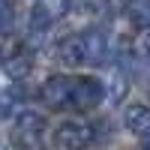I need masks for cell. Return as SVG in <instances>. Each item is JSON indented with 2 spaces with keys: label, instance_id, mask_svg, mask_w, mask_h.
I'll list each match as a JSON object with an SVG mask.
<instances>
[{
  "label": "cell",
  "instance_id": "8992f818",
  "mask_svg": "<svg viewBox=\"0 0 150 150\" xmlns=\"http://www.w3.org/2000/svg\"><path fill=\"white\" fill-rule=\"evenodd\" d=\"M57 54L66 66H78V63H87V51H84V36L75 33V36H63L57 42Z\"/></svg>",
  "mask_w": 150,
  "mask_h": 150
},
{
  "label": "cell",
  "instance_id": "5b68a950",
  "mask_svg": "<svg viewBox=\"0 0 150 150\" xmlns=\"http://www.w3.org/2000/svg\"><path fill=\"white\" fill-rule=\"evenodd\" d=\"M105 87L102 81L90 78V75H81V78H75V108H93L105 99Z\"/></svg>",
  "mask_w": 150,
  "mask_h": 150
},
{
  "label": "cell",
  "instance_id": "30bf717a",
  "mask_svg": "<svg viewBox=\"0 0 150 150\" xmlns=\"http://www.w3.org/2000/svg\"><path fill=\"white\" fill-rule=\"evenodd\" d=\"M126 18L135 27H150V0H126Z\"/></svg>",
  "mask_w": 150,
  "mask_h": 150
},
{
  "label": "cell",
  "instance_id": "277c9868",
  "mask_svg": "<svg viewBox=\"0 0 150 150\" xmlns=\"http://www.w3.org/2000/svg\"><path fill=\"white\" fill-rule=\"evenodd\" d=\"M66 9H72V0H36L30 9V30H48L57 18H63Z\"/></svg>",
  "mask_w": 150,
  "mask_h": 150
},
{
  "label": "cell",
  "instance_id": "8fae6325",
  "mask_svg": "<svg viewBox=\"0 0 150 150\" xmlns=\"http://www.w3.org/2000/svg\"><path fill=\"white\" fill-rule=\"evenodd\" d=\"M15 87H6V90H3V117H9L12 114V111H15Z\"/></svg>",
  "mask_w": 150,
  "mask_h": 150
},
{
  "label": "cell",
  "instance_id": "3957f363",
  "mask_svg": "<svg viewBox=\"0 0 150 150\" xmlns=\"http://www.w3.org/2000/svg\"><path fill=\"white\" fill-rule=\"evenodd\" d=\"M54 141L63 150H87L90 141H93V129L87 123H81V120H66V123L57 126Z\"/></svg>",
  "mask_w": 150,
  "mask_h": 150
},
{
  "label": "cell",
  "instance_id": "52a82bcc",
  "mask_svg": "<svg viewBox=\"0 0 150 150\" xmlns=\"http://www.w3.org/2000/svg\"><path fill=\"white\" fill-rule=\"evenodd\" d=\"M84 36V51H87V63H99L105 60V51H108V33L105 27H90Z\"/></svg>",
  "mask_w": 150,
  "mask_h": 150
},
{
  "label": "cell",
  "instance_id": "ba28073f",
  "mask_svg": "<svg viewBox=\"0 0 150 150\" xmlns=\"http://www.w3.org/2000/svg\"><path fill=\"white\" fill-rule=\"evenodd\" d=\"M126 126H129V132L141 135V138H150V108L147 105H129L126 108Z\"/></svg>",
  "mask_w": 150,
  "mask_h": 150
},
{
  "label": "cell",
  "instance_id": "7a4b0ae2",
  "mask_svg": "<svg viewBox=\"0 0 150 150\" xmlns=\"http://www.w3.org/2000/svg\"><path fill=\"white\" fill-rule=\"evenodd\" d=\"M42 99H45L48 108L75 105V78H69V75H51L42 84Z\"/></svg>",
  "mask_w": 150,
  "mask_h": 150
},
{
  "label": "cell",
  "instance_id": "4fadbf2b",
  "mask_svg": "<svg viewBox=\"0 0 150 150\" xmlns=\"http://www.w3.org/2000/svg\"><path fill=\"white\" fill-rule=\"evenodd\" d=\"M144 51H147V54H150V30H147V33H144Z\"/></svg>",
  "mask_w": 150,
  "mask_h": 150
},
{
  "label": "cell",
  "instance_id": "7c38bea8",
  "mask_svg": "<svg viewBox=\"0 0 150 150\" xmlns=\"http://www.w3.org/2000/svg\"><path fill=\"white\" fill-rule=\"evenodd\" d=\"M12 21H15L12 18V0H3V33L6 36L12 33Z\"/></svg>",
  "mask_w": 150,
  "mask_h": 150
},
{
  "label": "cell",
  "instance_id": "6da1fadb",
  "mask_svg": "<svg viewBox=\"0 0 150 150\" xmlns=\"http://www.w3.org/2000/svg\"><path fill=\"white\" fill-rule=\"evenodd\" d=\"M42 129H45V123H42L39 114L21 111L18 120L12 123V141H15V147H21V150H33L42 141Z\"/></svg>",
  "mask_w": 150,
  "mask_h": 150
},
{
  "label": "cell",
  "instance_id": "5bb4252c",
  "mask_svg": "<svg viewBox=\"0 0 150 150\" xmlns=\"http://www.w3.org/2000/svg\"><path fill=\"white\" fill-rule=\"evenodd\" d=\"M141 150H150V138H147V141H144V144H141Z\"/></svg>",
  "mask_w": 150,
  "mask_h": 150
},
{
  "label": "cell",
  "instance_id": "9c48e42d",
  "mask_svg": "<svg viewBox=\"0 0 150 150\" xmlns=\"http://www.w3.org/2000/svg\"><path fill=\"white\" fill-rule=\"evenodd\" d=\"M30 54H24V51H15V54H9L6 57V75L12 81H18V78H27L30 75Z\"/></svg>",
  "mask_w": 150,
  "mask_h": 150
}]
</instances>
